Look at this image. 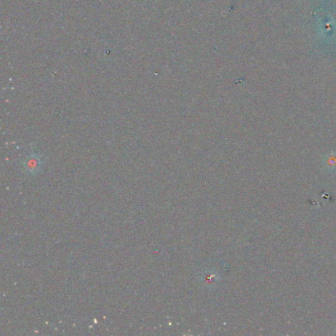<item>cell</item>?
Wrapping results in <instances>:
<instances>
[{
  "mask_svg": "<svg viewBox=\"0 0 336 336\" xmlns=\"http://www.w3.org/2000/svg\"><path fill=\"white\" fill-rule=\"evenodd\" d=\"M44 157L40 154H30L26 156V158L24 159L23 162V169L25 171V173L29 174L31 176H35L38 175L39 173H41V171L43 170V166H44Z\"/></svg>",
  "mask_w": 336,
  "mask_h": 336,
  "instance_id": "cell-1",
  "label": "cell"
},
{
  "mask_svg": "<svg viewBox=\"0 0 336 336\" xmlns=\"http://www.w3.org/2000/svg\"><path fill=\"white\" fill-rule=\"evenodd\" d=\"M216 281H217V276H216V274H214L212 272H206L202 275L201 282L206 286H211L214 283H216Z\"/></svg>",
  "mask_w": 336,
  "mask_h": 336,
  "instance_id": "cell-2",
  "label": "cell"
},
{
  "mask_svg": "<svg viewBox=\"0 0 336 336\" xmlns=\"http://www.w3.org/2000/svg\"><path fill=\"white\" fill-rule=\"evenodd\" d=\"M334 158H335V157L332 156L331 158H329V159L327 160V165H328V166H331V165H332V166H335V165H336V159H334Z\"/></svg>",
  "mask_w": 336,
  "mask_h": 336,
  "instance_id": "cell-3",
  "label": "cell"
}]
</instances>
